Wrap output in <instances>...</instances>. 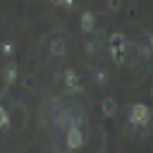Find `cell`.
<instances>
[{
  "label": "cell",
  "instance_id": "cell-10",
  "mask_svg": "<svg viewBox=\"0 0 153 153\" xmlns=\"http://www.w3.org/2000/svg\"><path fill=\"white\" fill-rule=\"evenodd\" d=\"M10 127V112L2 108V103H0V129H7Z\"/></svg>",
  "mask_w": 153,
  "mask_h": 153
},
{
  "label": "cell",
  "instance_id": "cell-12",
  "mask_svg": "<svg viewBox=\"0 0 153 153\" xmlns=\"http://www.w3.org/2000/svg\"><path fill=\"white\" fill-rule=\"evenodd\" d=\"M2 53H5V55H12V53H14V45H12V43H2Z\"/></svg>",
  "mask_w": 153,
  "mask_h": 153
},
{
  "label": "cell",
  "instance_id": "cell-9",
  "mask_svg": "<svg viewBox=\"0 0 153 153\" xmlns=\"http://www.w3.org/2000/svg\"><path fill=\"white\" fill-rule=\"evenodd\" d=\"M93 79H96L98 86H108V72H105V69H98V72L93 74Z\"/></svg>",
  "mask_w": 153,
  "mask_h": 153
},
{
  "label": "cell",
  "instance_id": "cell-8",
  "mask_svg": "<svg viewBox=\"0 0 153 153\" xmlns=\"http://www.w3.org/2000/svg\"><path fill=\"white\" fill-rule=\"evenodd\" d=\"M65 38L62 36H57V38H53V43H50V55H57V57H62L65 55Z\"/></svg>",
  "mask_w": 153,
  "mask_h": 153
},
{
  "label": "cell",
  "instance_id": "cell-11",
  "mask_svg": "<svg viewBox=\"0 0 153 153\" xmlns=\"http://www.w3.org/2000/svg\"><path fill=\"white\" fill-rule=\"evenodd\" d=\"M96 50H98V43H93V41H88V43H86V53H88V55H93Z\"/></svg>",
  "mask_w": 153,
  "mask_h": 153
},
{
  "label": "cell",
  "instance_id": "cell-7",
  "mask_svg": "<svg viewBox=\"0 0 153 153\" xmlns=\"http://www.w3.org/2000/svg\"><path fill=\"white\" fill-rule=\"evenodd\" d=\"M96 29V14L93 12H84L81 14V31L84 33H91Z\"/></svg>",
  "mask_w": 153,
  "mask_h": 153
},
{
  "label": "cell",
  "instance_id": "cell-5",
  "mask_svg": "<svg viewBox=\"0 0 153 153\" xmlns=\"http://www.w3.org/2000/svg\"><path fill=\"white\" fill-rule=\"evenodd\" d=\"M2 79H5V84H14V81L19 79V69H17L14 62H7V65L2 67Z\"/></svg>",
  "mask_w": 153,
  "mask_h": 153
},
{
  "label": "cell",
  "instance_id": "cell-4",
  "mask_svg": "<svg viewBox=\"0 0 153 153\" xmlns=\"http://www.w3.org/2000/svg\"><path fill=\"white\" fill-rule=\"evenodd\" d=\"M65 88L69 93H81V79L74 69H65Z\"/></svg>",
  "mask_w": 153,
  "mask_h": 153
},
{
  "label": "cell",
  "instance_id": "cell-2",
  "mask_svg": "<svg viewBox=\"0 0 153 153\" xmlns=\"http://www.w3.org/2000/svg\"><path fill=\"white\" fill-rule=\"evenodd\" d=\"M127 120H129L131 127H148V122H151V108L146 103H134V105H129Z\"/></svg>",
  "mask_w": 153,
  "mask_h": 153
},
{
  "label": "cell",
  "instance_id": "cell-14",
  "mask_svg": "<svg viewBox=\"0 0 153 153\" xmlns=\"http://www.w3.org/2000/svg\"><path fill=\"white\" fill-rule=\"evenodd\" d=\"M0 100H2V93H0Z\"/></svg>",
  "mask_w": 153,
  "mask_h": 153
},
{
  "label": "cell",
  "instance_id": "cell-6",
  "mask_svg": "<svg viewBox=\"0 0 153 153\" xmlns=\"http://www.w3.org/2000/svg\"><path fill=\"white\" fill-rule=\"evenodd\" d=\"M100 110H103V115H105V117H115V112H117V100H115L112 96L103 98V103H100Z\"/></svg>",
  "mask_w": 153,
  "mask_h": 153
},
{
  "label": "cell",
  "instance_id": "cell-1",
  "mask_svg": "<svg viewBox=\"0 0 153 153\" xmlns=\"http://www.w3.org/2000/svg\"><path fill=\"white\" fill-rule=\"evenodd\" d=\"M108 53H110V60L115 65L124 62V55H127V38H124V33L115 31V33L108 36Z\"/></svg>",
  "mask_w": 153,
  "mask_h": 153
},
{
  "label": "cell",
  "instance_id": "cell-13",
  "mask_svg": "<svg viewBox=\"0 0 153 153\" xmlns=\"http://www.w3.org/2000/svg\"><path fill=\"white\" fill-rule=\"evenodd\" d=\"M60 7H74V2H67V0H62V2H57Z\"/></svg>",
  "mask_w": 153,
  "mask_h": 153
},
{
  "label": "cell",
  "instance_id": "cell-3",
  "mask_svg": "<svg viewBox=\"0 0 153 153\" xmlns=\"http://www.w3.org/2000/svg\"><path fill=\"white\" fill-rule=\"evenodd\" d=\"M84 146V129L76 127V124H69L67 129V148L69 151H79Z\"/></svg>",
  "mask_w": 153,
  "mask_h": 153
}]
</instances>
